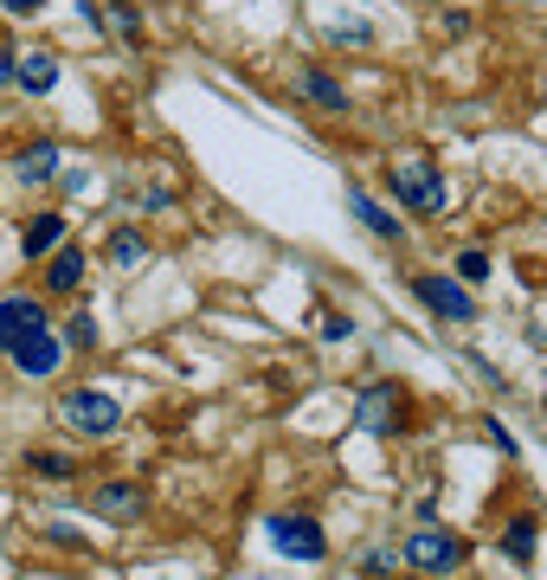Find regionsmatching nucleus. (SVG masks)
I'll list each match as a JSON object with an SVG mask.
<instances>
[{
  "mask_svg": "<svg viewBox=\"0 0 547 580\" xmlns=\"http://www.w3.org/2000/svg\"><path fill=\"white\" fill-rule=\"evenodd\" d=\"M59 426L77 438H117L123 433V400L117 394H104V387H71V394H59Z\"/></svg>",
  "mask_w": 547,
  "mask_h": 580,
  "instance_id": "f257e3e1",
  "label": "nucleus"
},
{
  "mask_svg": "<svg viewBox=\"0 0 547 580\" xmlns=\"http://www.w3.org/2000/svg\"><path fill=\"white\" fill-rule=\"evenodd\" d=\"M393 201L418 219L445 214V181H438L431 155H393Z\"/></svg>",
  "mask_w": 547,
  "mask_h": 580,
  "instance_id": "f03ea898",
  "label": "nucleus"
},
{
  "mask_svg": "<svg viewBox=\"0 0 547 580\" xmlns=\"http://www.w3.org/2000/svg\"><path fill=\"white\" fill-rule=\"evenodd\" d=\"M400 555H406V568H418V575H431V580H438V575H458V568L471 561L464 535H451V529H438V522H425V529L412 535Z\"/></svg>",
  "mask_w": 547,
  "mask_h": 580,
  "instance_id": "7ed1b4c3",
  "label": "nucleus"
},
{
  "mask_svg": "<svg viewBox=\"0 0 547 580\" xmlns=\"http://www.w3.org/2000/svg\"><path fill=\"white\" fill-rule=\"evenodd\" d=\"M265 535H271L277 555H290V561H323V555H329L323 522H316V516H303V509H277L271 522H265Z\"/></svg>",
  "mask_w": 547,
  "mask_h": 580,
  "instance_id": "20e7f679",
  "label": "nucleus"
},
{
  "mask_svg": "<svg viewBox=\"0 0 547 580\" xmlns=\"http://www.w3.org/2000/svg\"><path fill=\"white\" fill-rule=\"evenodd\" d=\"M354 426H361V433H380V438L406 433V387H400V380L367 387V394L354 400Z\"/></svg>",
  "mask_w": 547,
  "mask_h": 580,
  "instance_id": "39448f33",
  "label": "nucleus"
},
{
  "mask_svg": "<svg viewBox=\"0 0 547 580\" xmlns=\"http://www.w3.org/2000/svg\"><path fill=\"white\" fill-rule=\"evenodd\" d=\"M412 290H418V303H425L438 323H471V316H477V297H471V285H458V278L418 271V278H412Z\"/></svg>",
  "mask_w": 547,
  "mask_h": 580,
  "instance_id": "423d86ee",
  "label": "nucleus"
},
{
  "mask_svg": "<svg viewBox=\"0 0 547 580\" xmlns=\"http://www.w3.org/2000/svg\"><path fill=\"white\" fill-rule=\"evenodd\" d=\"M7 355H13V367H20L26 380H52V374H59V362H65V336L33 329V336H26V342H13Z\"/></svg>",
  "mask_w": 547,
  "mask_h": 580,
  "instance_id": "0eeeda50",
  "label": "nucleus"
},
{
  "mask_svg": "<svg viewBox=\"0 0 547 580\" xmlns=\"http://www.w3.org/2000/svg\"><path fill=\"white\" fill-rule=\"evenodd\" d=\"M33 329H52V323H46V303H39V297H0V349L26 342Z\"/></svg>",
  "mask_w": 547,
  "mask_h": 580,
  "instance_id": "6e6552de",
  "label": "nucleus"
},
{
  "mask_svg": "<svg viewBox=\"0 0 547 580\" xmlns=\"http://www.w3.org/2000/svg\"><path fill=\"white\" fill-rule=\"evenodd\" d=\"M90 509H97L104 522H136L142 509H148V491H142V484H123V478H110V484H97V491H90Z\"/></svg>",
  "mask_w": 547,
  "mask_h": 580,
  "instance_id": "1a4fd4ad",
  "label": "nucleus"
},
{
  "mask_svg": "<svg viewBox=\"0 0 547 580\" xmlns=\"http://www.w3.org/2000/svg\"><path fill=\"white\" fill-rule=\"evenodd\" d=\"M59 174V143H26L13 155V181L20 188H39V181H52Z\"/></svg>",
  "mask_w": 547,
  "mask_h": 580,
  "instance_id": "9d476101",
  "label": "nucleus"
},
{
  "mask_svg": "<svg viewBox=\"0 0 547 580\" xmlns=\"http://www.w3.org/2000/svg\"><path fill=\"white\" fill-rule=\"evenodd\" d=\"M59 84V59L52 52H20V90L26 97H46Z\"/></svg>",
  "mask_w": 547,
  "mask_h": 580,
  "instance_id": "9b49d317",
  "label": "nucleus"
},
{
  "mask_svg": "<svg viewBox=\"0 0 547 580\" xmlns=\"http://www.w3.org/2000/svg\"><path fill=\"white\" fill-rule=\"evenodd\" d=\"M104 258H110L117 271H136L142 258H148V239H142L136 226H117V232H110V245H104Z\"/></svg>",
  "mask_w": 547,
  "mask_h": 580,
  "instance_id": "f8f14e48",
  "label": "nucleus"
},
{
  "mask_svg": "<svg viewBox=\"0 0 547 580\" xmlns=\"http://www.w3.org/2000/svg\"><path fill=\"white\" fill-rule=\"evenodd\" d=\"M20 464H26L33 478H46V484H71V478H77V458H71V451H46V445H39V451H26Z\"/></svg>",
  "mask_w": 547,
  "mask_h": 580,
  "instance_id": "ddd939ff",
  "label": "nucleus"
},
{
  "mask_svg": "<svg viewBox=\"0 0 547 580\" xmlns=\"http://www.w3.org/2000/svg\"><path fill=\"white\" fill-rule=\"evenodd\" d=\"M502 548H509V561H535V548H542V516H535V509L515 516L509 535H502Z\"/></svg>",
  "mask_w": 547,
  "mask_h": 580,
  "instance_id": "4468645a",
  "label": "nucleus"
},
{
  "mask_svg": "<svg viewBox=\"0 0 547 580\" xmlns=\"http://www.w3.org/2000/svg\"><path fill=\"white\" fill-rule=\"evenodd\" d=\"M348 207H354V219H361V226H367V232H380V239H400V232H406V226H400V219L387 214V207H380V201H374V194H361V188H354V194H348Z\"/></svg>",
  "mask_w": 547,
  "mask_h": 580,
  "instance_id": "2eb2a0df",
  "label": "nucleus"
},
{
  "mask_svg": "<svg viewBox=\"0 0 547 580\" xmlns=\"http://www.w3.org/2000/svg\"><path fill=\"white\" fill-rule=\"evenodd\" d=\"M59 239H65V214H39V219H33V226H26V239H20V252H26V258H46V252H52Z\"/></svg>",
  "mask_w": 547,
  "mask_h": 580,
  "instance_id": "dca6fc26",
  "label": "nucleus"
},
{
  "mask_svg": "<svg viewBox=\"0 0 547 580\" xmlns=\"http://www.w3.org/2000/svg\"><path fill=\"white\" fill-rule=\"evenodd\" d=\"M303 97H309L316 110H329V117H342V110H348V90L329 72H303Z\"/></svg>",
  "mask_w": 547,
  "mask_h": 580,
  "instance_id": "f3484780",
  "label": "nucleus"
},
{
  "mask_svg": "<svg viewBox=\"0 0 547 580\" xmlns=\"http://www.w3.org/2000/svg\"><path fill=\"white\" fill-rule=\"evenodd\" d=\"M46 285L59 290V297H65V290H77V285H84V252H77V245H65V252H59V258L46 265Z\"/></svg>",
  "mask_w": 547,
  "mask_h": 580,
  "instance_id": "a211bd4d",
  "label": "nucleus"
},
{
  "mask_svg": "<svg viewBox=\"0 0 547 580\" xmlns=\"http://www.w3.org/2000/svg\"><path fill=\"white\" fill-rule=\"evenodd\" d=\"M329 46H374V26H361V20H329Z\"/></svg>",
  "mask_w": 547,
  "mask_h": 580,
  "instance_id": "6ab92c4d",
  "label": "nucleus"
},
{
  "mask_svg": "<svg viewBox=\"0 0 547 580\" xmlns=\"http://www.w3.org/2000/svg\"><path fill=\"white\" fill-rule=\"evenodd\" d=\"M458 285H489V252H458Z\"/></svg>",
  "mask_w": 547,
  "mask_h": 580,
  "instance_id": "aec40b11",
  "label": "nucleus"
},
{
  "mask_svg": "<svg viewBox=\"0 0 547 580\" xmlns=\"http://www.w3.org/2000/svg\"><path fill=\"white\" fill-rule=\"evenodd\" d=\"M104 26H110V33H123V39H136V33H142V13L130 7V0H117V7L104 13Z\"/></svg>",
  "mask_w": 547,
  "mask_h": 580,
  "instance_id": "412c9836",
  "label": "nucleus"
},
{
  "mask_svg": "<svg viewBox=\"0 0 547 580\" xmlns=\"http://www.w3.org/2000/svg\"><path fill=\"white\" fill-rule=\"evenodd\" d=\"M59 336H65V349H97V323L90 316H71Z\"/></svg>",
  "mask_w": 547,
  "mask_h": 580,
  "instance_id": "4be33fe9",
  "label": "nucleus"
},
{
  "mask_svg": "<svg viewBox=\"0 0 547 580\" xmlns=\"http://www.w3.org/2000/svg\"><path fill=\"white\" fill-rule=\"evenodd\" d=\"M348 336H354V316H342V310L323 316V342H348Z\"/></svg>",
  "mask_w": 547,
  "mask_h": 580,
  "instance_id": "5701e85b",
  "label": "nucleus"
},
{
  "mask_svg": "<svg viewBox=\"0 0 547 580\" xmlns=\"http://www.w3.org/2000/svg\"><path fill=\"white\" fill-rule=\"evenodd\" d=\"M361 575H393V555H387V548H374V555H367V561H361Z\"/></svg>",
  "mask_w": 547,
  "mask_h": 580,
  "instance_id": "b1692460",
  "label": "nucleus"
},
{
  "mask_svg": "<svg viewBox=\"0 0 547 580\" xmlns=\"http://www.w3.org/2000/svg\"><path fill=\"white\" fill-rule=\"evenodd\" d=\"M7 84H20V59H13V46H0V90Z\"/></svg>",
  "mask_w": 547,
  "mask_h": 580,
  "instance_id": "393cba45",
  "label": "nucleus"
},
{
  "mask_svg": "<svg viewBox=\"0 0 547 580\" xmlns=\"http://www.w3.org/2000/svg\"><path fill=\"white\" fill-rule=\"evenodd\" d=\"M168 207H174V188L155 181V188H148V214H168Z\"/></svg>",
  "mask_w": 547,
  "mask_h": 580,
  "instance_id": "a878e982",
  "label": "nucleus"
},
{
  "mask_svg": "<svg viewBox=\"0 0 547 580\" xmlns=\"http://www.w3.org/2000/svg\"><path fill=\"white\" fill-rule=\"evenodd\" d=\"M0 7H7V13H13V20H33V13H39V7H46V0H0Z\"/></svg>",
  "mask_w": 547,
  "mask_h": 580,
  "instance_id": "bb28decb",
  "label": "nucleus"
}]
</instances>
